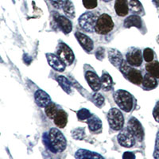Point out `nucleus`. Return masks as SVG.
<instances>
[{
  "mask_svg": "<svg viewBox=\"0 0 159 159\" xmlns=\"http://www.w3.org/2000/svg\"><path fill=\"white\" fill-rule=\"evenodd\" d=\"M114 99L116 104L125 112H130L133 108L134 99L130 92L125 90H118L114 95Z\"/></svg>",
  "mask_w": 159,
  "mask_h": 159,
  "instance_id": "nucleus-1",
  "label": "nucleus"
},
{
  "mask_svg": "<svg viewBox=\"0 0 159 159\" xmlns=\"http://www.w3.org/2000/svg\"><path fill=\"white\" fill-rule=\"evenodd\" d=\"M48 134L54 153L64 151L67 146V142L61 132L57 128H52Z\"/></svg>",
  "mask_w": 159,
  "mask_h": 159,
  "instance_id": "nucleus-2",
  "label": "nucleus"
},
{
  "mask_svg": "<svg viewBox=\"0 0 159 159\" xmlns=\"http://www.w3.org/2000/svg\"><path fill=\"white\" fill-rule=\"evenodd\" d=\"M120 71L124 75V76L134 84H140L143 83V76L140 71L131 67V65L126 61H123V63L120 65Z\"/></svg>",
  "mask_w": 159,
  "mask_h": 159,
  "instance_id": "nucleus-3",
  "label": "nucleus"
},
{
  "mask_svg": "<svg viewBox=\"0 0 159 159\" xmlns=\"http://www.w3.org/2000/svg\"><path fill=\"white\" fill-rule=\"evenodd\" d=\"M113 28H114V22L110 15L103 14L98 18L95 31L99 34L105 35L110 33Z\"/></svg>",
  "mask_w": 159,
  "mask_h": 159,
  "instance_id": "nucleus-4",
  "label": "nucleus"
},
{
  "mask_svg": "<svg viewBox=\"0 0 159 159\" xmlns=\"http://www.w3.org/2000/svg\"><path fill=\"white\" fill-rule=\"evenodd\" d=\"M110 127L114 130H120L124 125V118L122 112L117 108H111L107 114Z\"/></svg>",
  "mask_w": 159,
  "mask_h": 159,
  "instance_id": "nucleus-5",
  "label": "nucleus"
},
{
  "mask_svg": "<svg viewBox=\"0 0 159 159\" xmlns=\"http://www.w3.org/2000/svg\"><path fill=\"white\" fill-rule=\"evenodd\" d=\"M97 19L96 15L92 12H85L79 18V24L82 29L92 33L96 29Z\"/></svg>",
  "mask_w": 159,
  "mask_h": 159,
  "instance_id": "nucleus-6",
  "label": "nucleus"
},
{
  "mask_svg": "<svg viewBox=\"0 0 159 159\" xmlns=\"http://www.w3.org/2000/svg\"><path fill=\"white\" fill-rule=\"evenodd\" d=\"M57 55L66 65H71L74 61L75 56L69 46L64 42H60L57 49Z\"/></svg>",
  "mask_w": 159,
  "mask_h": 159,
  "instance_id": "nucleus-7",
  "label": "nucleus"
},
{
  "mask_svg": "<svg viewBox=\"0 0 159 159\" xmlns=\"http://www.w3.org/2000/svg\"><path fill=\"white\" fill-rule=\"evenodd\" d=\"M118 142L122 147L130 148L135 144V137L128 129L122 130L118 135Z\"/></svg>",
  "mask_w": 159,
  "mask_h": 159,
  "instance_id": "nucleus-8",
  "label": "nucleus"
},
{
  "mask_svg": "<svg viewBox=\"0 0 159 159\" xmlns=\"http://www.w3.org/2000/svg\"><path fill=\"white\" fill-rule=\"evenodd\" d=\"M127 129L134 134L135 139L139 141H142L144 137V130H143V126L136 118L132 117L130 119L127 125Z\"/></svg>",
  "mask_w": 159,
  "mask_h": 159,
  "instance_id": "nucleus-9",
  "label": "nucleus"
},
{
  "mask_svg": "<svg viewBox=\"0 0 159 159\" xmlns=\"http://www.w3.org/2000/svg\"><path fill=\"white\" fill-rule=\"evenodd\" d=\"M126 57L127 61L134 67H139L143 63V55L141 50L139 49H132L127 52Z\"/></svg>",
  "mask_w": 159,
  "mask_h": 159,
  "instance_id": "nucleus-10",
  "label": "nucleus"
},
{
  "mask_svg": "<svg viewBox=\"0 0 159 159\" xmlns=\"http://www.w3.org/2000/svg\"><path fill=\"white\" fill-rule=\"evenodd\" d=\"M56 24L57 25L58 27L61 30L62 32L65 34H68L72 31V22H70V20L69 18H67L66 17L62 16V15H57L55 14L54 16H53Z\"/></svg>",
  "mask_w": 159,
  "mask_h": 159,
  "instance_id": "nucleus-11",
  "label": "nucleus"
},
{
  "mask_svg": "<svg viewBox=\"0 0 159 159\" xmlns=\"http://www.w3.org/2000/svg\"><path fill=\"white\" fill-rule=\"evenodd\" d=\"M85 79L87 80L88 84L91 87V89L95 92H97L101 89V80L96 73L92 71H88L85 73Z\"/></svg>",
  "mask_w": 159,
  "mask_h": 159,
  "instance_id": "nucleus-12",
  "label": "nucleus"
},
{
  "mask_svg": "<svg viewBox=\"0 0 159 159\" xmlns=\"http://www.w3.org/2000/svg\"><path fill=\"white\" fill-rule=\"evenodd\" d=\"M46 57L49 65L57 72H63L65 69V64L60 59L57 55L53 53H46Z\"/></svg>",
  "mask_w": 159,
  "mask_h": 159,
  "instance_id": "nucleus-13",
  "label": "nucleus"
},
{
  "mask_svg": "<svg viewBox=\"0 0 159 159\" xmlns=\"http://www.w3.org/2000/svg\"><path fill=\"white\" fill-rule=\"evenodd\" d=\"M75 36H76V39L79 42V43L81 45V47L85 51L90 52V51H92L93 49V47H94L93 42H92V40L89 36H87L86 34H82L80 32H76L75 34Z\"/></svg>",
  "mask_w": 159,
  "mask_h": 159,
  "instance_id": "nucleus-14",
  "label": "nucleus"
},
{
  "mask_svg": "<svg viewBox=\"0 0 159 159\" xmlns=\"http://www.w3.org/2000/svg\"><path fill=\"white\" fill-rule=\"evenodd\" d=\"M34 99L37 104L42 107H45L49 103H51L50 96L42 90H38L35 92Z\"/></svg>",
  "mask_w": 159,
  "mask_h": 159,
  "instance_id": "nucleus-15",
  "label": "nucleus"
},
{
  "mask_svg": "<svg viewBox=\"0 0 159 159\" xmlns=\"http://www.w3.org/2000/svg\"><path fill=\"white\" fill-rule=\"evenodd\" d=\"M108 59L111 63L116 67H120V65L123 61V55L121 52L115 49H108Z\"/></svg>",
  "mask_w": 159,
  "mask_h": 159,
  "instance_id": "nucleus-16",
  "label": "nucleus"
},
{
  "mask_svg": "<svg viewBox=\"0 0 159 159\" xmlns=\"http://www.w3.org/2000/svg\"><path fill=\"white\" fill-rule=\"evenodd\" d=\"M115 10L119 16L124 17L128 14L129 7L127 0H116Z\"/></svg>",
  "mask_w": 159,
  "mask_h": 159,
  "instance_id": "nucleus-17",
  "label": "nucleus"
},
{
  "mask_svg": "<svg viewBox=\"0 0 159 159\" xmlns=\"http://www.w3.org/2000/svg\"><path fill=\"white\" fill-rule=\"evenodd\" d=\"M143 25L142 18L138 15H130L127 17L124 21V26L127 28L130 27H137L141 28Z\"/></svg>",
  "mask_w": 159,
  "mask_h": 159,
  "instance_id": "nucleus-18",
  "label": "nucleus"
},
{
  "mask_svg": "<svg viewBox=\"0 0 159 159\" xmlns=\"http://www.w3.org/2000/svg\"><path fill=\"white\" fill-rule=\"evenodd\" d=\"M53 120H54V123L57 127H60V128H64L68 122L67 113L63 110H59Z\"/></svg>",
  "mask_w": 159,
  "mask_h": 159,
  "instance_id": "nucleus-19",
  "label": "nucleus"
},
{
  "mask_svg": "<svg viewBox=\"0 0 159 159\" xmlns=\"http://www.w3.org/2000/svg\"><path fill=\"white\" fill-rule=\"evenodd\" d=\"M88 125L92 131L97 132L101 130L102 129V122L98 116L95 115H92L90 118L88 119Z\"/></svg>",
  "mask_w": 159,
  "mask_h": 159,
  "instance_id": "nucleus-20",
  "label": "nucleus"
},
{
  "mask_svg": "<svg viewBox=\"0 0 159 159\" xmlns=\"http://www.w3.org/2000/svg\"><path fill=\"white\" fill-rule=\"evenodd\" d=\"M143 87L147 89H155L157 85V78L148 72L147 74H146L143 76Z\"/></svg>",
  "mask_w": 159,
  "mask_h": 159,
  "instance_id": "nucleus-21",
  "label": "nucleus"
},
{
  "mask_svg": "<svg viewBox=\"0 0 159 159\" xmlns=\"http://www.w3.org/2000/svg\"><path fill=\"white\" fill-rule=\"evenodd\" d=\"M75 157L76 158H103L101 155L94 153V152L89 151L87 150H78L76 152Z\"/></svg>",
  "mask_w": 159,
  "mask_h": 159,
  "instance_id": "nucleus-22",
  "label": "nucleus"
},
{
  "mask_svg": "<svg viewBox=\"0 0 159 159\" xmlns=\"http://www.w3.org/2000/svg\"><path fill=\"white\" fill-rule=\"evenodd\" d=\"M65 16L69 18H75V7L71 0H65L62 7Z\"/></svg>",
  "mask_w": 159,
  "mask_h": 159,
  "instance_id": "nucleus-23",
  "label": "nucleus"
},
{
  "mask_svg": "<svg viewBox=\"0 0 159 159\" xmlns=\"http://www.w3.org/2000/svg\"><path fill=\"white\" fill-rule=\"evenodd\" d=\"M100 80H101V88L103 91L107 92L112 89L113 81H112V78L108 73H103Z\"/></svg>",
  "mask_w": 159,
  "mask_h": 159,
  "instance_id": "nucleus-24",
  "label": "nucleus"
},
{
  "mask_svg": "<svg viewBox=\"0 0 159 159\" xmlns=\"http://www.w3.org/2000/svg\"><path fill=\"white\" fill-rule=\"evenodd\" d=\"M146 69L149 73L155 76L157 79H159V62L155 61L148 62V64L146 65Z\"/></svg>",
  "mask_w": 159,
  "mask_h": 159,
  "instance_id": "nucleus-25",
  "label": "nucleus"
},
{
  "mask_svg": "<svg viewBox=\"0 0 159 159\" xmlns=\"http://www.w3.org/2000/svg\"><path fill=\"white\" fill-rule=\"evenodd\" d=\"M57 80L59 83L60 86L62 88L64 91L68 94H70L72 92V85L71 83L69 82V80L64 76H59L57 77Z\"/></svg>",
  "mask_w": 159,
  "mask_h": 159,
  "instance_id": "nucleus-26",
  "label": "nucleus"
},
{
  "mask_svg": "<svg viewBox=\"0 0 159 159\" xmlns=\"http://www.w3.org/2000/svg\"><path fill=\"white\" fill-rule=\"evenodd\" d=\"M128 3L129 9L133 13L135 14H140L143 11V6L139 0H127Z\"/></svg>",
  "mask_w": 159,
  "mask_h": 159,
  "instance_id": "nucleus-27",
  "label": "nucleus"
},
{
  "mask_svg": "<svg viewBox=\"0 0 159 159\" xmlns=\"http://www.w3.org/2000/svg\"><path fill=\"white\" fill-rule=\"evenodd\" d=\"M58 109H57V106L54 103H49V104L45 107V114L49 119H53L56 116V115L57 114L58 112Z\"/></svg>",
  "mask_w": 159,
  "mask_h": 159,
  "instance_id": "nucleus-28",
  "label": "nucleus"
},
{
  "mask_svg": "<svg viewBox=\"0 0 159 159\" xmlns=\"http://www.w3.org/2000/svg\"><path fill=\"white\" fill-rule=\"evenodd\" d=\"M92 116L90 111L86 108H82L77 112V117L80 120H86Z\"/></svg>",
  "mask_w": 159,
  "mask_h": 159,
  "instance_id": "nucleus-29",
  "label": "nucleus"
},
{
  "mask_svg": "<svg viewBox=\"0 0 159 159\" xmlns=\"http://www.w3.org/2000/svg\"><path fill=\"white\" fill-rule=\"evenodd\" d=\"M92 100H93L95 104L99 107H102L103 103H104V98H103V96L101 94H99V93H95V94H93V96H92Z\"/></svg>",
  "mask_w": 159,
  "mask_h": 159,
  "instance_id": "nucleus-30",
  "label": "nucleus"
},
{
  "mask_svg": "<svg viewBox=\"0 0 159 159\" xmlns=\"http://www.w3.org/2000/svg\"><path fill=\"white\" fill-rule=\"evenodd\" d=\"M72 137L77 140H82L85 137V132L83 128H76L72 130Z\"/></svg>",
  "mask_w": 159,
  "mask_h": 159,
  "instance_id": "nucleus-31",
  "label": "nucleus"
},
{
  "mask_svg": "<svg viewBox=\"0 0 159 159\" xmlns=\"http://www.w3.org/2000/svg\"><path fill=\"white\" fill-rule=\"evenodd\" d=\"M154 51L150 48H147L143 51V58L147 62H151L154 60Z\"/></svg>",
  "mask_w": 159,
  "mask_h": 159,
  "instance_id": "nucleus-32",
  "label": "nucleus"
},
{
  "mask_svg": "<svg viewBox=\"0 0 159 159\" xmlns=\"http://www.w3.org/2000/svg\"><path fill=\"white\" fill-rule=\"evenodd\" d=\"M86 9H94L97 7V0H82Z\"/></svg>",
  "mask_w": 159,
  "mask_h": 159,
  "instance_id": "nucleus-33",
  "label": "nucleus"
},
{
  "mask_svg": "<svg viewBox=\"0 0 159 159\" xmlns=\"http://www.w3.org/2000/svg\"><path fill=\"white\" fill-rule=\"evenodd\" d=\"M49 1H50L51 4L57 9H61L63 7V0H49Z\"/></svg>",
  "mask_w": 159,
  "mask_h": 159,
  "instance_id": "nucleus-34",
  "label": "nucleus"
},
{
  "mask_svg": "<svg viewBox=\"0 0 159 159\" xmlns=\"http://www.w3.org/2000/svg\"><path fill=\"white\" fill-rule=\"evenodd\" d=\"M154 158H159V132L157 133V138H156L155 150H154Z\"/></svg>",
  "mask_w": 159,
  "mask_h": 159,
  "instance_id": "nucleus-35",
  "label": "nucleus"
},
{
  "mask_svg": "<svg viewBox=\"0 0 159 159\" xmlns=\"http://www.w3.org/2000/svg\"><path fill=\"white\" fill-rule=\"evenodd\" d=\"M153 116L156 121L159 123V101L157 102L155 107H154V111H153Z\"/></svg>",
  "mask_w": 159,
  "mask_h": 159,
  "instance_id": "nucleus-36",
  "label": "nucleus"
},
{
  "mask_svg": "<svg viewBox=\"0 0 159 159\" xmlns=\"http://www.w3.org/2000/svg\"><path fill=\"white\" fill-rule=\"evenodd\" d=\"M96 57L99 60H102L104 56V49L103 48H99L96 52Z\"/></svg>",
  "mask_w": 159,
  "mask_h": 159,
  "instance_id": "nucleus-37",
  "label": "nucleus"
},
{
  "mask_svg": "<svg viewBox=\"0 0 159 159\" xmlns=\"http://www.w3.org/2000/svg\"><path fill=\"white\" fill-rule=\"evenodd\" d=\"M123 158H130V157L133 158V157H134V154H132L130 152H126V153L123 154Z\"/></svg>",
  "mask_w": 159,
  "mask_h": 159,
  "instance_id": "nucleus-38",
  "label": "nucleus"
},
{
  "mask_svg": "<svg viewBox=\"0 0 159 159\" xmlns=\"http://www.w3.org/2000/svg\"><path fill=\"white\" fill-rule=\"evenodd\" d=\"M153 2L157 7H159V0H153Z\"/></svg>",
  "mask_w": 159,
  "mask_h": 159,
  "instance_id": "nucleus-39",
  "label": "nucleus"
},
{
  "mask_svg": "<svg viewBox=\"0 0 159 159\" xmlns=\"http://www.w3.org/2000/svg\"><path fill=\"white\" fill-rule=\"evenodd\" d=\"M102 1H103V2H111V0H102Z\"/></svg>",
  "mask_w": 159,
  "mask_h": 159,
  "instance_id": "nucleus-40",
  "label": "nucleus"
},
{
  "mask_svg": "<svg viewBox=\"0 0 159 159\" xmlns=\"http://www.w3.org/2000/svg\"><path fill=\"white\" fill-rule=\"evenodd\" d=\"M157 42L159 43V35H158V37H157Z\"/></svg>",
  "mask_w": 159,
  "mask_h": 159,
  "instance_id": "nucleus-41",
  "label": "nucleus"
}]
</instances>
